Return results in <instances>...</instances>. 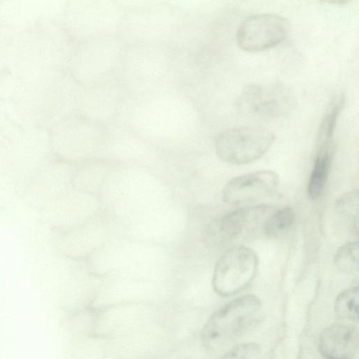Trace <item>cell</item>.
I'll return each instance as SVG.
<instances>
[{"label": "cell", "mask_w": 359, "mask_h": 359, "mask_svg": "<svg viewBox=\"0 0 359 359\" xmlns=\"http://www.w3.org/2000/svg\"><path fill=\"white\" fill-rule=\"evenodd\" d=\"M261 312L262 302L254 294L232 300L207 320L201 331V343L208 349L219 348L254 325Z\"/></svg>", "instance_id": "obj_1"}, {"label": "cell", "mask_w": 359, "mask_h": 359, "mask_svg": "<svg viewBox=\"0 0 359 359\" xmlns=\"http://www.w3.org/2000/svg\"><path fill=\"white\" fill-rule=\"evenodd\" d=\"M275 140L274 134L262 126H243L226 129L216 137L217 156L224 161L243 165L263 156Z\"/></svg>", "instance_id": "obj_2"}, {"label": "cell", "mask_w": 359, "mask_h": 359, "mask_svg": "<svg viewBox=\"0 0 359 359\" xmlns=\"http://www.w3.org/2000/svg\"><path fill=\"white\" fill-rule=\"evenodd\" d=\"M257 254L250 248L236 245L226 251L214 269L212 287L221 296H230L245 289L258 269Z\"/></svg>", "instance_id": "obj_3"}, {"label": "cell", "mask_w": 359, "mask_h": 359, "mask_svg": "<svg viewBox=\"0 0 359 359\" xmlns=\"http://www.w3.org/2000/svg\"><path fill=\"white\" fill-rule=\"evenodd\" d=\"M236 104L244 115L269 120L288 112L294 105V97L291 91L280 83H252L243 88Z\"/></svg>", "instance_id": "obj_4"}, {"label": "cell", "mask_w": 359, "mask_h": 359, "mask_svg": "<svg viewBox=\"0 0 359 359\" xmlns=\"http://www.w3.org/2000/svg\"><path fill=\"white\" fill-rule=\"evenodd\" d=\"M290 23L283 16L274 13H259L248 16L240 25L238 46L248 52H259L281 43L289 34Z\"/></svg>", "instance_id": "obj_5"}, {"label": "cell", "mask_w": 359, "mask_h": 359, "mask_svg": "<svg viewBox=\"0 0 359 359\" xmlns=\"http://www.w3.org/2000/svg\"><path fill=\"white\" fill-rule=\"evenodd\" d=\"M278 174L272 170H258L229 180L222 191L223 201L233 205L253 203L267 197L276 190Z\"/></svg>", "instance_id": "obj_6"}, {"label": "cell", "mask_w": 359, "mask_h": 359, "mask_svg": "<svg viewBox=\"0 0 359 359\" xmlns=\"http://www.w3.org/2000/svg\"><path fill=\"white\" fill-rule=\"evenodd\" d=\"M276 208L260 204L238 209L225 215L217 224V233L224 240H236L262 230Z\"/></svg>", "instance_id": "obj_7"}, {"label": "cell", "mask_w": 359, "mask_h": 359, "mask_svg": "<svg viewBox=\"0 0 359 359\" xmlns=\"http://www.w3.org/2000/svg\"><path fill=\"white\" fill-rule=\"evenodd\" d=\"M358 348V331L350 325H330L320 336L319 350L327 359H351L357 353Z\"/></svg>", "instance_id": "obj_8"}, {"label": "cell", "mask_w": 359, "mask_h": 359, "mask_svg": "<svg viewBox=\"0 0 359 359\" xmlns=\"http://www.w3.org/2000/svg\"><path fill=\"white\" fill-rule=\"evenodd\" d=\"M332 155V147L316 149L313 167L307 187V194L311 200L318 198L324 191Z\"/></svg>", "instance_id": "obj_9"}, {"label": "cell", "mask_w": 359, "mask_h": 359, "mask_svg": "<svg viewBox=\"0 0 359 359\" xmlns=\"http://www.w3.org/2000/svg\"><path fill=\"white\" fill-rule=\"evenodd\" d=\"M295 212L291 207L276 210L266 221L263 232L276 238L288 231L295 221Z\"/></svg>", "instance_id": "obj_10"}, {"label": "cell", "mask_w": 359, "mask_h": 359, "mask_svg": "<svg viewBox=\"0 0 359 359\" xmlns=\"http://www.w3.org/2000/svg\"><path fill=\"white\" fill-rule=\"evenodd\" d=\"M336 210L349 224L353 231L358 230L359 194L357 189L341 195L336 201Z\"/></svg>", "instance_id": "obj_11"}, {"label": "cell", "mask_w": 359, "mask_h": 359, "mask_svg": "<svg viewBox=\"0 0 359 359\" xmlns=\"http://www.w3.org/2000/svg\"><path fill=\"white\" fill-rule=\"evenodd\" d=\"M358 287H352L341 292L334 302L336 315L342 319L357 320L358 318Z\"/></svg>", "instance_id": "obj_12"}, {"label": "cell", "mask_w": 359, "mask_h": 359, "mask_svg": "<svg viewBox=\"0 0 359 359\" xmlns=\"http://www.w3.org/2000/svg\"><path fill=\"white\" fill-rule=\"evenodd\" d=\"M358 242L351 241L342 245L337 249L334 257V262L339 270L353 273L358 269Z\"/></svg>", "instance_id": "obj_13"}, {"label": "cell", "mask_w": 359, "mask_h": 359, "mask_svg": "<svg viewBox=\"0 0 359 359\" xmlns=\"http://www.w3.org/2000/svg\"><path fill=\"white\" fill-rule=\"evenodd\" d=\"M259 352L260 347L257 343H243L229 350L226 353L224 359H253Z\"/></svg>", "instance_id": "obj_14"}]
</instances>
